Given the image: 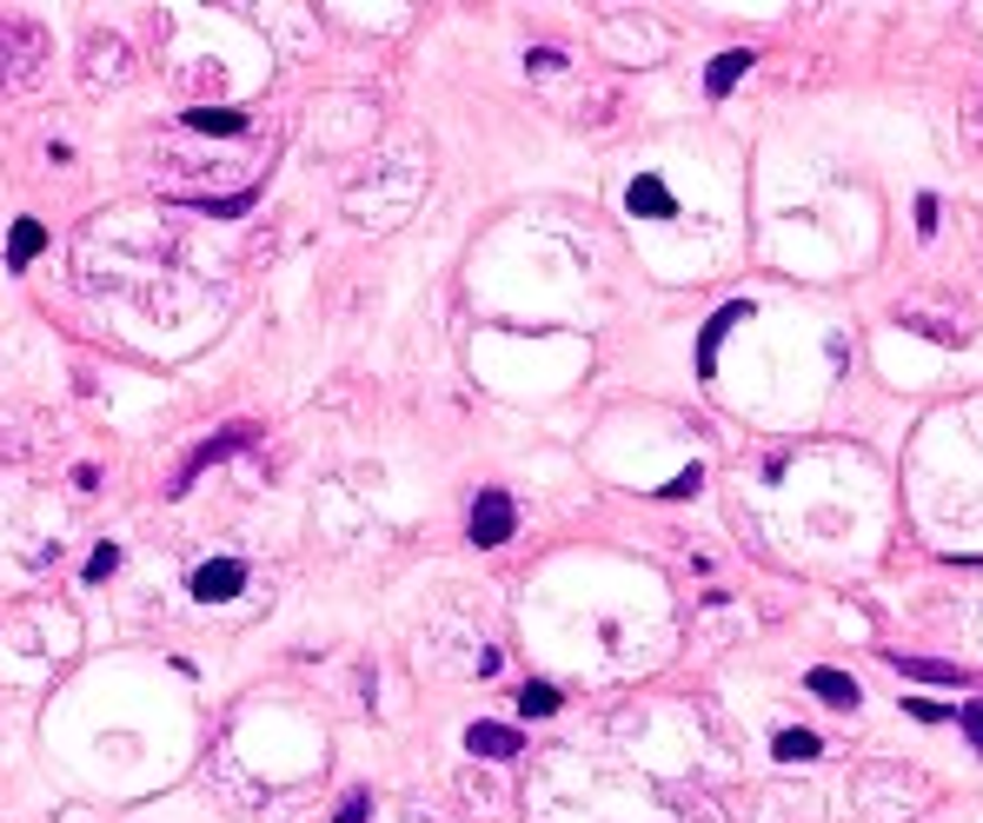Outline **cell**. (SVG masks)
Masks as SVG:
<instances>
[{"mask_svg":"<svg viewBox=\"0 0 983 823\" xmlns=\"http://www.w3.org/2000/svg\"><path fill=\"white\" fill-rule=\"evenodd\" d=\"M47 67V27L27 14H0V94H27Z\"/></svg>","mask_w":983,"mask_h":823,"instance_id":"cell-1","label":"cell"},{"mask_svg":"<svg viewBox=\"0 0 983 823\" xmlns=\"http://www.w3.org/2000/svg\"><path fill=\"white\" fill-rule=\"evenodd\" d=\"M253 439H260L253 426H220V432H213V439H206V445H200V452H193V458L180 465V472H174V491H167V499H187V491H193V478H200V472H213L220 458H233V452H246V445H253Z\"/></svg>","mask_w":983,"mask_h":823,"instance_id":"cell-2","label":"cell"},{"mask_svg":"<svg viewBox=\"0 0 983 823\" xmlns=\"http://www.w3.org/2000/svg\"><path fill=\"white\" fill-rule=\"evenodd\" d=\"M512 525H519V512H512L506 491H478V499H472V518H465V538H472L478 551H492V545L512 538Z\"/></svg>","mask_w":983,"mask_h":823,"instance_id":"cell-3","label":"cell"},{"mask_svg":"<svg viewBox=\"0 0 983 823\" xmlns=\"http://www.w3.org/2000/svg\"><path fill=\"white\" fill-rule=\"evenodd\" d=\"M246 592V564L239 558H206L200 571H193V598L200 605H233Z\"/></svg>","mask_w":983,"mask_h":823,"instance_id":"cell-4","label":"cell"},{"mask_svg":"<svg viewBox=\"0 0 983 823\" xmlns=\"http://www.w3.org/2000/svg\"><path fill=\"white\" fill-rule=\"evenodd\" d=\"M745 319H751V306H745V299H731V306H718V312H711V325L698 333V372H704V379L718 372V346H724V333H731V325H745Z\"/></svg>","mask_w":983,"mask_h":823,"instance_id":"cell-5","label":"cell"},{"mask_svg":"<svg viewBox=\"0 0 983 823\" xmlns=\"http://www.w3.org/2000/svg\"><path fill=\"white\" fill-rule=\"evenodd\" d=\"M465 751H472V758H492V764H506V758H519L525 744H519L512 724H465Z\"/></svg>","mask_w":983,"mask_h":823,"instance_id":"cell-6","label":"cell"},{"mask_svg":"<svg viewBox=\"0 0 983 823\" xmlns=\"http://www.w3.org/2000/svg\"><path fill=\"white\" fill-rule=\"evenodd\" d=\"M625 206H631L638 219H672V213H678V200H672V187H665L659 174H638V180L625 187Z\"/></svg>","mask_w":983,"mask_h":823,"instance_id":"cell-7","label":"cell"},{"mask_svg":"<svg viewBox=\"0 0 983 823\" xmlns=\"http://www.w3.org/2000/svg\"><path fill=\"white\" fill-rule=\"evenodd\" d=\"M246 127H253V114H239V107H193L187 114V133H206V140H239Z\"/></svg>","mask_w":983,"mask_h":823,"instance_id":"cell-8","label":"cell"},{"mask_svg":"<svg viewBox=\"0 0 983 823\" xmlns=\"http://www.w3.org/2000/svg\"><path fill=\"white\" fill-rule=\"evenodd\" d=\"M884 665H890V671H904V678H917V684H963V671H957V665H944V657H911V651H884Z\"/></svg>","mask_w":983,"mask_h":823,"instance_id":"cell-9","label":"cell"},{"mask_svg":"<svg viewBox=\"0 0 983 823\" xmlns=\"http://www.w3.org/2000/svg\"><path fill=\"white\" fill-rule=\"evenodd\" d=\"M804 684H810L817 697H825V704H838V711H857V704H864L857 678H851V671H831V665H817V671H810Z\"/></svg>","mask_w":983,"mask_h":823,"instance_id":"cell-10","label":"cell"},{"mask_svg":"<svg viewBox=\"0 0 983 823\" xmlns=\"http://www.w3.org/2000/svg\"><path fill=\"white\" fill-rule=\"evenodd\" d=\"M751 67H758V60H751L745 47H731V53H718V60H711V73H704V94H711V100H724V94H731V87H737V80H745Z\"/></svg>","mask_w":983,"mask_h":823,"instance_id":"cell-11","label":"cell"},{"mask_svg":"<svg viewBox=\"0 0 983 823\" xmlns=\"http://www.w3.org/2000/svg\"><path fill=\"white\" fill-rule=\"evenodd\" d=\"M40 246H47V226H40V219H14V239H8V260H14V273L40 260Z\"/></svg>","mask_w":983,"mask_h":823,"instance_id":"cell-12","label":"cell"},{"mask_svg":"<svg viewBox=\"0 0 983 823\" xmlns=\"http://www.w3.org/2000/svg\"><path fill=\"white\" fill-rule=\"evenodd\" d=\"M187 206H193V213H213V219H239V213H253V187H246V193H193Z\"/></svg>","mask_w":983,"mask_h":823,"instance_id":"cell-13","label":"cell"},{"mask_svg":"<svg viewBox=\"0 0 983 823\" xmlns=\"http://www.w3.org/2000/svg\"><path fill=\"white\" fill-rule=\"evenodd\" d=\"M771 751H778L784 764H810V758H817V751H825V744H817V737H810V730H778V744H771Z\"/></svg>","mask_w":983,"mask_h":823,"instance_id":"cell-14","label":"cell"},{"mask_svg":"<svg viewBox=\"0 0 983 823\" xmlns=\"http://www.w3.org/2000/svg\"><path fill=\"white\" fill-rule=\"evenodd\" d=\"M519 711H525V717H552V711H558V691H552V684H525V691H519Z\"/></svg>","mask_w":983,"mask_h":823,"instance_id":"cell-15","label":"cell"},{"mask_svg":"<svg viewBox=\"0 0 983 823\" xmlns=\"http://www.w3.org/2000/svg\"><path fill=\"white\" fill-rule=\"evenodd\" d=\"M114 571H120V545H100V551L87 558V585H107Z\"/></svg>","mask_w":983,"mask_h":823,"instance_id":"cell-16","label":"cell"},{"mask_svg":"<svg viewBox=\"0 0 983 823\" xmlns=\"http://www.w3.org/2000/svg\"><path fill=\"white\" fill-rule=\"evenodd\" d=\"M957 724H963V737H970V744H976V758H983V697L957 704Z\"/></svg>","mask_w":983,"mask_h":823,"instance_id":"cell-17","label":"cell"},{"mask_svg":"<svg viewBox=\"0 0 983 823\" xmlns=\"http://www.w3.org/2000/svg\"><path fill=\"white\" fill-rule=\"evenodd\" d=\"M698 485H704V465H685V472L659 491V499H698Z\"/></svg>","mask_w":983,"mask_h":823,"instance_id":"cell-18","label":"cell"},{"mask_svg":"<svg viewBox=\"0 0 983 823\" xmlns=\"http://www.w3.org/2000/svg\"><path fill=\"white\" fill-rule=\"evenodd\" d=\"M525 67H532V73H558V67H565V53H558V47H532V53H525Z\"/></svg>","mask_w":983,"mask_h":823,"instance_id":"cell-19","label":"cell"},{"mask_svg":"<svg viewBox=\"0 0 983 823\" xmlns=\"http://www.w3.org/2000/svg\"><path fill=\"white\" fill-rule=\"evenodd\" d=\"M366 810H372V803H366V790H353V797L333 810V823H366Z\"/></svg>","mask_w":983,"mask_h":823,"instance_id":"cell-20","label":"cell"},{"mask_svg":"<svg viewBox=\"0 0 983 823\" xmlns=\"http://www.w3.org/2000/svg\"><path fill=\"white\" fill-rule=\"evenodd\" d=\"M917 232H924V239H931V232H937V200H931V193H924V200H917Z\"/></svg>","mask_w":983,"mask_h":823,"instance_id":"cell-21","label":"cell"},{"mask_svg":"<svg viewBox=\"0 0 983 823\" xmlns=\"http://www.w3.org/2000/svg\"><path fill=\"white\" fill-rule=\"evenodd\" d=\"M911 717H924V724H937V717H950V704H924V697H917V704H911Z\"/></svg>","mask_w":983,"mask_h":823,"instance_id":"cell-22","label":"cell"}]
</instances>
